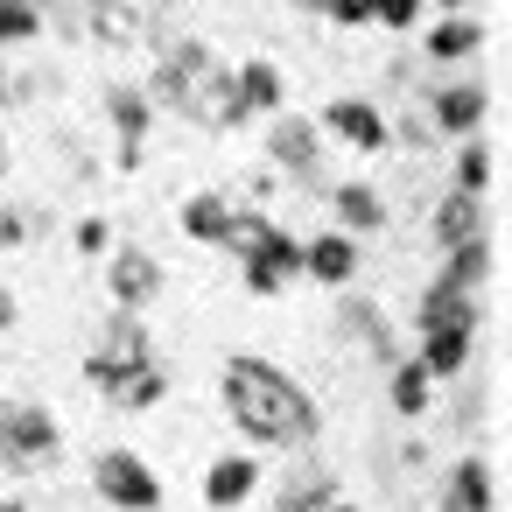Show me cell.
<instances>
[{
	"label": "cell",
	"mask_w": 512,
	"mask_h": 512,
	"mask_svg": "<svg viewBox=\"0 0 512 512\" xmlns=\"http://www.w3.org/2000/svg\"><path fill=\"white\" fill-rule=\"evenodd\" d=\"M218 386H225V414H232L253 442L302 449V442H316V428H323L316 400H309L281 365H267V358H225Z\"/></svg>",
	"instance_id": "6da1fadb"
},
{
	"label": "cell",
	"mask_w": 512,
	"mask_h": 512,
	"mask_svg": "<svg viewBox=\"0 0 512 512\" xmlns=\"http://www.w3.org/2000/svg\"><path fill=\"white\" fill-rule=\"evenodd\" d=\"M92 491L120 512H155L162 505V477L134 456V449H99L92 456Z\"/></svg>",
	"instance_id": "7a4b0ae2"
},
{
	"label": "cell",
	"mask_w": 512,
	"mask_h": 512,
	"mask_svg": "<svg viewBox=\"0 0 512 512\" xmlns=\"http://www.w3.org/2000/svg\"><path fill=\"white\" fill-rule=\"evenodd\" d=\"M148 358H155V351H148V330H141V316H127V309H120V316L106 323V344L85 358V379H92V386L113 400V386H120L134 365H148Z\"/></svg>",
	"instance_id": "3957f363"
},
{
	"label": "cell",
	"mask_w": 512,
	"mask_h": 512,
	"mask_svg": "<svg viewBox=\"0 0 512 512\" xmlns=\"http://www.w3.org/2000/svg\"><path fill=\"white\" fill-rule=\"evenodd\" d=\"M106 288H113V302H120L127 316H141V309L162 295V260H155L148 246H113V253H106Z\"/></svg>",
	"instance_id": "277c9868"
},
{
	"label": "cell",
	"mask_w": 512,
	"mask_h": 512,
	"mask_svg": "<svg viewBox=\"0 0 512 512\" xmlns=\"http://www.w3.org/2000/svg\"><path fill=\"white\" fill-rule=\"evenodd\" d=\"M316 127H323V134H337V141H351L358 155H379V148H393V127H386V113H379L372 99H330Z\"/></svg>",
	"instance_id": "5b68a950"
},
{
	"label": "cell",
	"mask_w": 512,
	"mask_h": 512,
	"mask_svg": "<svg viewBox=\"0 0 512 512\" xmlns=\"http://www.w3.org/2000/svg\"><path fill=\"white\" fill-rule=\"evenodd\" d=\"M57 456V414L36 400H8V463H50Z\"/></svg>",
	"instance_id": "8992f818"
},
{
	"label": "cell",
	"mask_w": 512,
	"mask_h": 512,
	"mask_svg": "<svg viewBox=\"0 0 512 512\" xmlns=\"http://www.w3.org/2000/svg\"><path fill=\"white\" fill-rule=\"evenodd\" d=\"M267 155L295 176H323V127L316 120H274L267 127Z\"/></svg>",
	"instance_id": "52a82bcc"
},
{
	"label": "cell",
	"mask_w": 512,
	"mask_h": 512,
	"mask_svg": "<svg viewBox=\"0 0 512 512\" xmlns=\"http://www.w3.org/2000/svg\"><path fill=\"white\" fill-rule=\"evenodd\" d=\"M302 274H309L316 288H351V274H358V239H351V232H316V239L302 246Z\"/></svg>",
	"instance_id": "ba28073f"
},
{
	"label": "cell",
	"mask_w": 512,
	"mask_h": 512,
	"mask_svg": "<svg viewBox=\"0 0 512 512\" xmlns=\"http://www.w3.org/2000/svg\"><path fill=\"white\" fill-rule=\"evenodd\" d=\"M106 113H113V127H120V169H134V162H141V141H148V127H155V106H148L141 85H113V92H106Z\"/></svg>",
	"instance_id": "9c48e42d"
},
{
	"label": "cell",
	"mask_w": 512,
	"mask_h": 512,
	"mask_svg": "<svg viewBox=\"0 0 512 512\" xmlns=\"http://www.w3.org/2000/svg\"><path fill=\"white\" fill-rule=\"evenodd\" d=\"M253 491H260V463H253V456H218V463L204 470V505H211V512H239Z\"/></svg>",
	"instance_id": "30bf717a"
},
{
	"label": "cell",
	"mask_w": 512,
	"mask_h": 512,
	"mask_svg": "<svg viewBox=\"0 0 512 512\" xmlns=\"http://www.w3.org/2000/svg\"><path fill=\"white\" fill-rule=\"evenodd\" d=\"M232 92H239V113L253 120V113H281V99H288V85H281V71L267 64V57H246L239 71H232Z\"/></svg>",
	"instance_id": "8fae6325"
},
{
	"label": "cell",
	"mask_w": 512,
	"mask_h": 512,
	"mask_svg": "<svg viewBox=\"0 0 512 512\" xmlns=\"http://www.w3.org/2000/svg\"><path fill=\"white\" fill-rule=\"evenodd\" d=\"M85 29H92L99 43L127 50V43H141V36H148V15L134 8V0H85Z\"/></svg>",
	"instance_id": "7c38bea8"
},
{
	"label": "cell",
	"mask_w": 512,
	"mask_h": 512,
	"mask_svg": "<svg viewBox=\"0 0 512 512\" xmlns=\"http://www.w3.org/2000/svg\"><path fill=\"white\" fill-rule=\"evenodd\" d=\"M484 113H491V92L484 85H442L435 92V127L442 134H477Z\"/></svg>",
	"instance_id": "4fadbf2b"
},
{
	"label": "cell",
	"mask_w": 512,
	"mask_h": 512,
	"mask_svg": "<svg viewBox=\"0 0 512 512\" xmlns=\"http://www.w3.org/2000/svg\"><path fill=\"white\" fill-rule=\"evenodd\" d=\"M470 337H477V330H463V323H449V330H421V358H414V365H421L428 379H456V372L470 365Z\"/></svg>",
	"instance_id": "5bb4252c"
},
{
	"label": "cell",
	"mask_w": 512,
	"mask_h": 512,
	"mask_svg": "<svg viewBox=\"0 0 512 512\" xmlns=\"http://www.w3.org/2000/svg\"><path fill=\"white\" fill-rule=\"evenodd\" d=\"M232 197H218V190H204V197H190L183 204V239H197V246H225L232 239Z\"/></svg>",
	"instance_id": "9a60e30c"
},
{
	"label": "cell",
	"mask_w": 512,
	"mask_h": 512,
	"mask_svg": "<svg viewBox=\"0 0 512 512\" xmlns=\"http://www.w3.org/2000/svg\"><path fill=\"white\" fill-rule=\"evenodd\" d=\"M491 463L484 456H463L456 470H449V491H442V512H491Z\"/></svg>",
	"instance_id": "2e32d148"
},
{
	"label": "cell",
	"mask_w": 512,
	"mask_h": 512,
	"mask_svg": "<svg viewBox=\"0 0 512 512\" xmlns=\"http://www.w3.org/2000/svg\"><path fill=\"white\" fill-rule=\"evenodd\" d=\"M449 323H463V330H477V302L435 281V288H428V295L414 302V330H449Z\"/></svg>",
	"instance_id": "e0dca14e"
},
{
	"label": "cell",
	"mask_w": 512,
	"mask_h": 512,
	"mask_svg": "<svg viewBox=\"0 0 512 512\" xmlns=\"http://www.w3.org/2000/svg\"><path fill=\"white\" fill-rule=\"evenodd\" d=\"M463 239H484V211H477V197L449 190L442 211H435V246L449 253V246H463Z\"/></svg>",
	"instance_id": "ac0fdd59"
},
{
	"label": "cell",
	"mask_w": 512,
	"mask_h": 512,
	"mask_svg": "<svg viewBox=\"0 0 512 512\" xmlns=\"http://www.w3.org/2000/svg\"><path fill=\"white\" fill-rule=\"evenodd\" d=\"M337 316H344V330H358V337H365V351H372L379 365H393V358H400V344H393L386 316H379L365 295H344V309H337Z\"/></svg>",
	"instance_id": "d6986e66"
},
{
	"label": "cell",
	"mask_w": 512,
	"mask_h": 512,
	"mask_svg": "<svg viewBox=\"0 0 512 512\" xmlns=\"http://www.w3.org/2000/svg\"><path fill=\"white\" fill-rule=\"evenodd\" d=\"M484 274H491V239H463V246H449V260H442V288L470 295V288H484Z\"/></svg>",
	"instance_id": "ffe728a7"
},
{
	"label": "cell",
	"mask_w": 512,
	"mask_h": 512,
	"mask_svg": "<svg viewBox=\"0 0 512 512\" xmlns=\"http://www.w3.org/2000/svg\"><path fill=\"white\" fill-rule=\"evenodd\" d=\"M50 0H0V50H22V43H36L43 29H50Z\"/></svg>",
	"instance_id": "44dd1931"
},
{
	"label": "cell",
	"mask_w": 512,
	"mask_h": 512,
	"mask_svg": "<svg viewBox=\"0 0 512 512\" xmlns=\"http://www.w3.org/2000/svg\"><path fill=\"white\" fill-rule=\"evenodd\" d=\"M477 43H484V29L470 15H449V22L428 29V57L435 64H463V57H477Z\"/></svg>",
	"instance_id": "7402d4cb"
},
{
	"label": "cell",
	"mask_w": 512,
	"mask_h": 512,
	"mask_svg": "<svg viewBox=\"0 0 512 512\" xmlns=\"http://www.w3.org/2000/svg\"><path fill=\"white\" fill-rule=\"evenodd\" d=\"M330 204H337V218H344L351 232H379V225H386V204H379L372 183H337Z\"/></svg>",
	"instance_id": "603a6c76"
},
{
	"label": "cell",
	"mask_w": 512,
	"mask_h": 512,
	"mask_svg": "<svg viewBox=\"0 0 512 512\" xmlns=\"http://www.w3.org/2000/svg\"><path fill=\"white\" fill-rule=\"evenodd\" d=\"M162 393H169V372H162L155 358H148V365H134V372L113 386V400H120V407H155Z\"/></svg>",
	"instance_id": "cb8c5ba5"
},
{
	"label": "cell",
	"mask_w": 512,
	"mask_h": 512,
	"mask_svg": "<svg viewBox=\"0 0 512 512\" xmlns=\"http://www.w3.org/2000/svg\"><path fill=\"white\" fill-rule=\"evenodd\" d=\"M393 407H400V414H421V407H428V372H421L414 358H393Z\"/></svg>",
	"instance_id": "d4e9b609"
},
{
	"label": "cell",
	"mask_w": 512,
	"mask_h": 512,
	"mask_svg": "<svg viewBox=\"0 0 512 512\" xmlns=\"http://www.w3.org/2000/svg\"><path fill=\"white\" fill-rule=\"evenodd\" d=\"M484 183H491V148H484V141H463V155H456V190H463V197H484Z\"/></svg>",
	"instance_id": "484cf974"
},
{
	"label": "cell",
	"mask_w": 512,
	"mask_h": 512,
	"mask_svg": "<svg viewBox=\"0 0 512 512\" xmlns=\"http://www.w3.org/2000/svg\"><path fill=\"white\" fill-rule=\"evenodd\" d=\"M323 8H330V22H344V29L379 22V0H323Z\"/></svg>",
	"instance_id": "4316f807"
},
{
	"label": "cell",
	"mask_w": 512,
	"mask_h": 512,
	"mask_svg": "<svg viewBox=\"0 0 512 512\" xmlns=\"http://www.w3.org/2000/svg\"><path fill=\"white\" fill-rule=\"evenodd\" d=\"M414 22H421V0H379V29H400L407 36Z\"/></svg>",
	"instance_id": "83f0119b"
},
{
	"label": "cell",
	"mask_w": 512,
	"mask_h": 512,
	"mask_svg": "<svg viewBox=\"0 0 512 512\" xmlns=\"http://www.w3.org/2000/svg\"><path fill=\"white\" fill-rule=\"evenodd\" d=\"M78 253H113V225L106 218H78Z\"/></svg>",
	"instance_id": "f1b7e54d"
},
{
	"label": "cell",
	"mask_w": 512,
	"mask_h": 512,
	"mask_svg": "<svg viewBox=\"0 0 512 512\" xmlns=\"http://www.w3.org/2000/svg\"><path fill=\"white\" fill-rule=\"evenodd\" d=\"M239 274H246V295H281V274H274V267H260V260H239Z\"/></svg>",
	"instance_id": "f546056e"
},
{
	"label": "cell",
	"mask_w": 512,
	"mask_h": 512,
	"mask_svg": "<svg viewBox=\"0 0 512 512\" xmlns=\"http://www.w3.org/2000/svg\"><path fill=\"white\" fill-rule=\"evenodd\" d=\"M22 99H36V85H29V78H15L8 64H0V113H15Z\"/></svg>",
	"instance_id": "4dcf8cb0"
},
{
	"label": "cell",
	"mask_w": 512,
	"mask_h": 512,
	"mask_svg": "<svg viewBox=\"0 0 512 512\" xmlns=\"http://www.w3.org/2000/svg\"><path fill=\"white\" fill-rule=\"evenodd\" d=\"M29 239V218L22 211H0V246H22Z\"/></svg>",
	"instance_id": "1f68e13d"
},
{
	"label": "cell",
	"mask_w": 512,
	"mask_h": 512,
	"mask_svg": "<svg viewBox=\"0 0 512 512\" xmlns=\"http://www.w3.org/2000/svg\"><path fill=\"white\" fill-rule=\"evenodd\" d=\"M15 316H22L15 309V288H0V330H15Z\"/></svg>",
	"instance_id": "d6a6232c"
},
{
	"label": "cell",
	"mask_w": 512,
	"mask_h": 512,
	"mask_svg": "<svg viewBox=\"0 0 512 512\" xmlns=\"http://www.w3.org/2000/svg\"><path fill=\"white\" fill-rule=\"evenodd\" d=\"M0 463H8V400H0Z\"/></svg>",
	"instance_id": "836d02e7"
},
{
	"label": "cell",
	"mask_w": 512,
	"mask_h": 512,
	"mask_svg": "<svg viewBox=\"0 0 512 512\" xmlns=\"http://www.w3.org/2000/svg\"><path fill=\"white\" fill-rule=\"evenodd\" d=\"M442 8H449V15H463V0H442Z\"/></svg>",
	"instance_id": "e575fe53"
},
{
	"label": "cell",
	"mask_w": 512,
	"mask_h": 512,
	"mask_svg": "<svg viewBox=\"0 0 512 512\" xmlns=\"http://www.w3.org/2000/svg\"><path fill=\"white\" fill-rule=\"evenodd\" d=\"M0 512H29V505H15V498H8V505H0Z\"/></svg>",
	"instance_id": "d590c367"
},
{
	"label": "cell",
	"mask_w": 512,
	"mask_h": 512,
	"mask_svg": "<svg viewBox=\"0 0 512 512\" xmlns=\"http://www.w3.org/2000/svg\"><path fill=\"white\" fill-rule=\"evenodd\" d=\"M0 176H8V155H0Z\"/></svg>",
	"instance_id": "8d00e7d4"
}]
</instances>
